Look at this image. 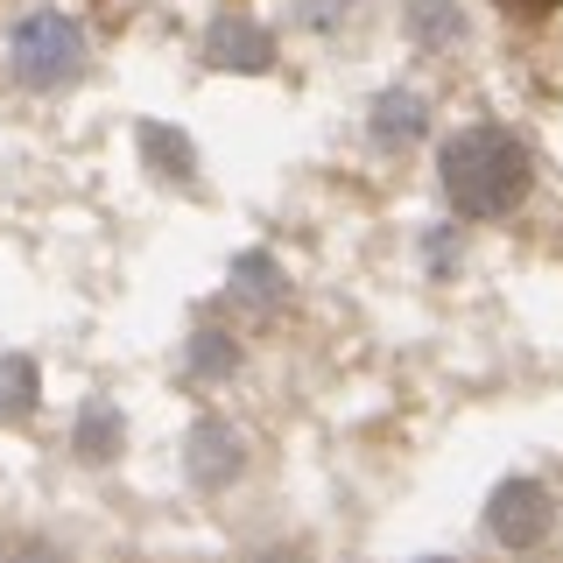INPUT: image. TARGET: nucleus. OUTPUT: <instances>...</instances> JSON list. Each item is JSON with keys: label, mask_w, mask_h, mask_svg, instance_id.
I'll return each instance as SVG.
<instances>
[{"label": "nucleus", "mask_w": 563, "mask_h": 563, "mask_svg": "<svg viewBox=\"0 0 563 563\" xmlns=\"http://www.w3.org/2000/svg\"><path fill=\"white\" fill-rule=\"evenodd\" d=\"M205 64L211 70H268L275 43H268V29H254L246 14H225V22L211 29V43H205Z\"/></svg>", "instance_id": "39448f33"}, {"label": "nucleus", "mask_w": 563, "mask_h": 563, "mask_svg": "<svg viewBox=\"0 0 563 563\" xmlns=\"http://www.w3.org/2000/svg\"><path fill=\"white\" fill-rule=\"evenodd\" d=\"M409 35L422 49H451L457 35H465V22H457V0H416L409 8Z\"/></svg>", "instance_id": "9d476101"}, {"label": "nucleus", "mask_w": 563, "mask_h": 563, "mask_svg": "<svg viewBox=\"0 0 563 563\" xmlns=\"http://www.w3.org/2000/svg\"><path fill=\"white\" fill-rule=\"evenodd\" d=\"M190 486H205V493H219V486H233L240 479V465H246V444H240V430L225 416H205L198 430H190Z\"/></svg>", "instance_id": "20e7f679"}, {"label": "nucleus", "mask_w": 563, "mask_h": 563, "mask_svg": "<svg viewBox=\"0 0 563 563\" xmlns=\"http://www.w3.org/2000/svg\"><path fill=\"white\" fill-rule=\"evenodd\" d=\"M43 395V374H35L29 352H0V422H22Z\"/></svg>", "instance_id": "1a4fd4ad"}, {"label": "nucleus", "mask_w": 563, "mask_h": 563, "mask_svg": "<svg viewBox=\"0 0 563 563\" xmlns=\"http://www.w3.org/2000/svg\"><path fill=\"white\" fill-rule=\"evenodd\" d=\"M233 296L246 310H282V296H289V282H282V268L268 254H240L233 261Z\"/></svg>", "instance_id": "6e6552de"}, {"label": "nucleus", "mask_w": 563, "mask_h": 563, "mask_svg": "<svg viewBox=\"0 0 563 563\" xmlns=\"http://www.w3.org/2000/svg\"><path fill=\"white\" fill-rule=\"evenodd\" d=\"M141 155H148V163H163L169 176H190V141L176 134V128H148V134H141Z\"/></svg>", "instance_id": "f8f14e48"}, {"label": "nucleus", "mask_w": 563, "mask_h": 563, "mask_svg": "<svg viewBox=\"0 0 563 563\" xmlns=\"http://www.w3.org/2000/svg\"><path fill=\"white\" fill-rule=\"evenodd\" d=\"M240 366V345L225 339V331H198V339H190V374H233Z\"/></svg>", "instance_id": "9b49d317"}, {"label": "nucleus", "mask_w": 563, "mask_h": 563, "mask_svg": "<svg viewBox=\"0 0 563 563\" xmlns=\"http://www.w3.org/2000/svg\"><path fill=\"white\" fill-rule=\"evenodd\" d=\"M500 8H507V14H521V22H536V14H556L563 0H500Z\"/></svg>", "instance_id": "ddd939ff"}, {"label": "nucleus", "mask_w": 563, "mask_h": 563, "mask_svg": "<svg viewBox=\"0 0 563 563\" xmlns=\"http://www.w3.org/2000/svg\"><path fill=\"white\" fill-rule=\"evenodd\" d=\"M120 444H128V422H120L113 401H85V416H78V437H70V451L85 457V465H113Z\"/></svg>", "instance_id": "423d86ee"}, {"label": "nucleus", "mask_w": 563, "mask_h": 563, "mask_svg": "<svg viewBox=\"0 0 563 563\" xmlns=\"http://www.w3.org/2000/svg\"><path fill=\"white\" fill-rule=\"evenodd\" d=\"M422 563H451V556H422Z\"/></svg>", "instance_id": "4468645a"}, {"label": "nucleus", "mask_w": 563, "mask_h": 563, "mask_svg": "<svg viewBox=\"0 0 563 563\" xmlns=\"http://www.w3.org/2000/svg\"><path fill=\"white\" fill-rule=\"evenodd\" d=\"M8 70L29 92H70L85 78V29L64 8H29L8 29Z\"/></svg>", "instance_id": "f03ea898"}, {"label": "nucleus", "mask_w": 563, "mask_h": 563, "mask_svg": "<svg viewBox=\"0 0 563 563\" xmlns=\"http://www.w3.org/2000/svg\"><path fill=\"white\" fill-rule=\"evenodd\" d=\"M486 542L493 550H536L542 536L556 528V500L542 479H528V472H515V479H500L486 493Z\"/></svg>", "instance_id": "7ed1b4c3"}, {"label": "nucleus", "mask_w": 563, "mask_h": 563, "mask_svg": "<svg viewBox=\"0 0 563 563\" xmlns=\"http://www.w3.org/2000/svg\"><path fill=\"white\" fill-rule=\"evenodd\" d=\"M422 128H430V106H422V92H380L374 99V141H387V148H409V141H422Z\"/></svg>", "instance_id": "0eeeda50"}, {"label": "nucleus", "mask_w": 563, "mask_h": 563, "mask_svg": "<svg viewBox=\"0 0 563 563\" xmlns=\"http://www.w3.org/2000/svg\"><path fill=\"white\" fill-rule=\"evenodd\" d=\"M437 184L457 219H507L521 211L528 184H536V163H528V141L500 120H472V128L444 134L437 148Z\"/></svg>", "instance_id": "f257e3e1"}]
</instances>
